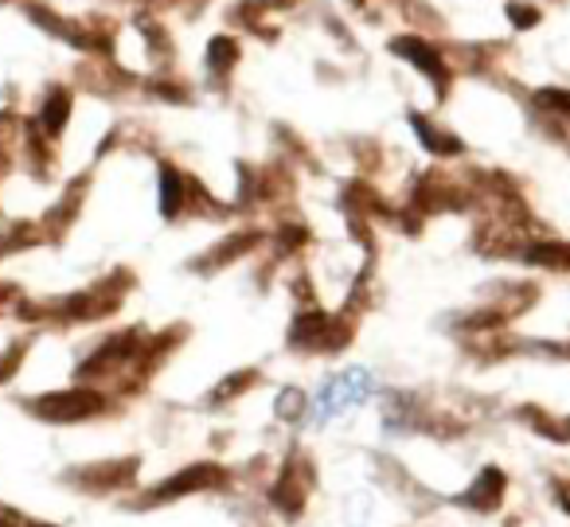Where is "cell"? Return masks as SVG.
Segmentation results:
<instances>
[{
	"mask_svg": "<svg viewBox=\"0 0 570 527\" xmlns=\"http://www.w3.org/2000/svg\"><path fill=\"white\" fill-rule=\"evenodd\" d=\"M372 375H367L364 368H352V371H341V375H333L325 387H321L317 394H313L309 402V422H333L336 414H344V410L360 407V402L372 394Z\"/></svg>",
	"mask_w": 570,
	"mask_h": 527,
	"instance_id": "6da1fadb",
	"label": "cell"
},
{
	"mask_svg": "<svg viewBox=\"0 0 570 527\" xmlns=\"http://www.w3.org/2000/svg\"><path fill=\"white\" fill-rule=\"evenodd\" d=\"M391 48L399 51V56H406L414 67H419L422 75H430V82H438V87H445L450 82V75H445V64H442V56H438L430 43H422V40H414V36H403V40H395Z\"/></svg>",
	"mask_w": 570,
	"mask_h": 527,
	"instance_id": "7a4b0ae2",
	"label": "cell"
},
{
	"mask_svg": "<svg viewBox=\"0 0 570 527\" xmlns=\"http://www.w3.org/2000/svg\"><path fill=\"white\" fill-rule=\"evenodd\" d=\"M523 258L535 262V266L567 270L570 266V246H562V243H531V251H523Z\"/></svg>",
	"mask_w": 570,
	"mask_h": 527,
	"instance_id": "3957f363",
	"label": "cell"
},
{
	"mask_svg": "<svg viewBox=\"0 0 570 527\" xmlns=\"http://www.w3.org/2000/svg\"><path fill=\"white\" fill-rule=\"evenodd\" d=\"M184 180L180 176H176V168H160V212L168 215V219H173L176 215V207H180V199H184Z\"/></svg>",
	"mask_w": 570,
	"mask_h": 527,
	"instance_id": "277c9868",
	"label": "cell"
},
{
	"mask_svg": "<svg viewBox=\"0 0 570 527\" xmlns=\"http://www.w3.org/2000/svg\"><path fill=\"white\" fill-rule=\"evenodd\" d=\"M67 114H71V95H67V90H56V95L43 103V114H40L43 129H48V134H59L63 121H67Z\"/></svg>",
	"mask_w": 570,
	"mask_h": 527,
	"instance_id": "5b68a950",
	"label": "cell"
},
{
	"mask_svg": "<svg viewBox=\"0 0 570 527\" xmlns=\"http://www.w3.org/2000/svg\"><path fill=\"white\" fill-rule=\"evenodd\" d=\"M411 121H414V129L422 134V141H426L434 153H442V157H453V153H461V145L453 141V137H445V134H438V129H430L426 118H411Z\"/></svg>",
	"mask_w": 570,
	"mask_h": 527,
	"instance_id": "8992f818",
	"label": "cell"
},
{
	"mask_svg": "<svg viewBox=\"0 0 570 527\" xmlns=\"http://www.w3.org/2000/svg\"><path fill=\"white\" fill-rule=\"evenodd\" d=\"M212 71L219 75V71H230L235 67V56H238V43L230 40V36H219V40H212Z\"/></svg>",
	"mask_w": 570,
	"mask_h": 527,
	"instance_id": "52a82bcc",
	"label": "cell"
},
{
	"mask_svg": "<svg viewBox=\"0 0 570 527\" xmlns=\"http://www.w3.org/2000/svg\"><path fill=\"white\" fill-rule=\"evenodd\" d=\"M302 399H305L302 391H285L282 399H277V414L294 418V414H302V410H309V402H302Z\"/></svg>",
	"mask_w": 570,
	"mask_h": 527,
	"instance_id": "ba28073f",
	"label": "cell"
},
{
	"mask_svg": "<svg viewBox=\"0 0 570 527\" xmlns=\"http://www.w3.org/2000/svg\"><path fill=\"white\" fill-rule=\"evenodd\" d=\"M508 17L515 20V28H531L539 20L535 9H523V4H508Z\"/></svg>",
	"mask_w": 570,
	"mask_h": 527,
	"instance_id": "9c48e42d",
	"label": "cell"
},
{
	"mask_svg": "<svg viewBox=\"0 0 570 527\" xmlns=\"http://www.w3.org/2000/svg\"><path fill=\"white\" fill-rule=\"evenodd\" d=\"M356 4H364V0H356Z\"/></svg>",
	"mask_w": 570,
	"mask_h": 527,
	"instance_id": "30bf717a",
	"label": "cell"
}]
</instances>
